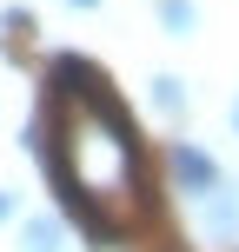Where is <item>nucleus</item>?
Returning a JSON list of instances; mask_svg holds the SVG:
<instances>
[{
	"label": "nucleus",
	"instance_id": "f257e3e1",
	"mask_svg": "<svg viewBox=\"0 0 239 252\" xmlns=\"http://www.w3.org/2000/svg\"><path fill=\"white\" fill-rule=\"evenodd\" d=\"M34 146L47 159L60 199L93 232H120L126 219H139V206H146L139 139H133V120L120 113V100L100 93V73L87 87L60 93V113H53V126H34Z\"/></svg>",
	"mask_w": 239,
	"mask_h": 252
},
{
	"label": "nucleus",
	"instance_id": "f03ea898",
	"mask_svg": "<svg viewBox=\"0 0 239 252\" xmlns=\"http://www.w3.org/2000/svg\"><path fill=\"white\" fill-rule=\"evenodd\" d=\"M173 179H179V186L193 192V199H206V192L219 186V166L206 159L200 146H186V139H179V146H173Z\"/></svg>",
	"mask_w": 239,
	"mask_h": 252
},
{
	"label": "nucleus",
	"instance_id": "7ed1b4c3",
	"mask_svg": "<svg viewBox=\"0 0 239 252\" xmlns=\"http://www.w3.org/2000/svg\"><path fill=\"white\" fill-rule=\"evenodd\" d=\"M206 226H213V232H233L239 226V206H233V192H206Z\"/></svg>",
	"mask_w": 239,
	"mask_h": 252
},
{
	"label": "nucleus",
	"instance_id": "20e7f679",
	"mask_svg": "<svg viewBox=\"0 0 239 252\" xmlns=\"http://www.w3.org/2000/svg\"><path fill=\"white\" fill-rule=\"evenodd\" d=\"M160 20H166V33H193V0H160Z\"/></svg>",
	"mask_w": 239,
	"mask_h": 252
},
{
	"label": "nucleus",
	"instance_id": "39448f33",
	"mask_svg": "<svg viewBox=\"0 0 239 252\" xmlns=\"http://www.w3.org/2000/svg\"><path fill=\"white\" fill-rule=\"evenodd\" d=\"M20 246H27V252H60V226H53V219H34Z\"/></svg>",
	"mask_w": 239,
	"mask_h": 252
},
{
	"label": "nucleus",
	"instance_id": "423d86ee",
	"mask_svg": "<svg viewBox=\"0 0 239 252\" xmlns=\"http://www.w3.org/2000/svg\"><path fill=\"white\" fill-rule=\"evenodd\" d=\"M153 106H160V113H179V106H186V93H179V80H153Z\"/></svg>",
	"mask_w": 239,
	"mask_h": 252
},
{
	"label": "nucleus",
	"instance_id": "0eeeda50",
	"mask_svg": "<svg viewBox=\"0 0 239 252\" xmlns=\"http://www.w3.org/2000/svg\"><path fill=\"white\" fill-rule=\"evenodd\" d=\"M7 213H13V192H0V219H7Z\"/></svg>",
	"mask_w": 239,
	"mask_h": 252
},
{
	"label": "nucleus",
	"instance_id": "6e6552de",
	"mask_svg": "<svg viewBox=\"0 0 239 252\" xmlns=\"http://www.w3.org/2000/svg\"><path fill=\"white\" fill-rule=\"evenodd\" d=\"M73 7H93V0H73Z\"/></svg>",
	"mask_w": 239,
	"mask_h": 252
},
{
	"label": "nucleus",
	"instance_id": "1a4fd4ad",
	"mask_svg": "<svg viewBox=\"0 0 239 252\" xmlns=\"http://www.w3.org/2000/svg\"><path fill=\"white\" fill-rule=\"evenodd\" d=\"M233 126H239V106H233Z\"/></svg>",
	"mask_w": 239,
	"mask_h": 252
}]
</instances>
